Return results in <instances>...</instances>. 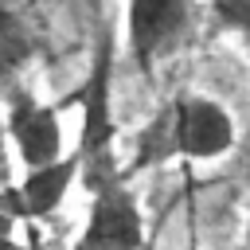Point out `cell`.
Instances as JSON below:
<instances>
[{
	"instance_id": "cell-1",
	"label": "cell",
	"mask_w": 250,
	"mask_h": 250,
	"mask_svg": "<svg viewBox=\"0 0 250 250\" xmlns=\"http://www.w3.org/2000/svg\"><path fill=\"white\" fill-rule=\"evenodd\" d=\"M234 117L227 105L203 94H176L168 113L152 121L137 145L141 164L184 156V160H219L234 148Z\"/></svg>"
},
{
	"instance_id": "cell-2",
	"label": "cell",
	"mask_w": 250,
	"mask_h": 250,
	"mask_svg": "<svg viewBox=\"0 0 250 250\" xmlns=\"http://www.w3.org/2000/svg\"><path fill=\"white\" fill-rule=\"evenodd\" d=\"M191 23H195V0H129L125 35L129 55L145 78H152L156 66L188 43Z\"/></svg>"
},
{
	"instance_id": "cell-3",
	"label": "cell",
	"mask_w": 250,
	"mask_h": 250,
	"mask_svg": "<svg viewBox=\"0 0 250 250\" xmlns=\"http://www.w3.org/2000/svg\"><path fill=\"white\" fill-rule=\"evenodd\" d=\"M78 242L98 250H141L145 246V215L121 176H109L90 188V215Z\"/></svg>"
},
{
	"instance_id": "cell-4",
	"label": "cell",
	"mask_w": 250,
	"mask_h": 250,
	"mask_svg": "<svg viewBox=\"0 0 250 250\" xmlns=\"http://www.w3.org/2000/svg\"><path fill=\"white\" fill-rule=\"evenodd\" d=\"M4 102H8V137H12L23 168H39V164L62 156L59 105H47L20 86H12L4 94Z\"/></svg>"
},
{
	"instance_id": "cell-5",
	"label": "cell",
	"mask_w": 250,
	"mask_h": 250,
	"mask_svg": "<svg viewBox=\"0 0 250 250\" xmlns=\"http://www.w3.org/2000/svg\"><path fill=\"white\" fill-rule=\"evenodd\" d=\"M78 148L74 152H62L39 168H27V176L0 199V207L12 215V219H47L62 195L70 191V184L78 180Z\"/></svg>"
},
{
	"instance_id": "cell-6",
	"label": "cell",
	"mask_w": 250,
	"mask_h": 250,
	"mask_svg": "<svg viewBox=\"0 0 250 250\" xmlns=\"http://www.w3.org/2000/svg\"><path fill=\"white\" fill-rule=\"evenodd\" d=\"M31 55H35V35H31L27 20L0 4V102L16 86L20 70L31 62Z\"/></svg>"
},
{
	"instance_id": "cell-7",
	"label": "cell",
	"mask_w": 250,
	"mask_h": 250,
	"mask_svg": "<svg viewBox=\"0 0 250 250\" xmlns=\"http://www.w3.org/2000/svg\"><path fill=\"white\" fill-rule=\"evenodd\" d=\"M219 20H223V23H230V27L242 35V43L250 47V4H238V8H223V12H219Z\"/></svg>"
},
{
	"instance_id": "cell-8",
	"label": "cell",
	"mask_w": 250,
	"mask_h": 250,
	"mask_svg": "<svg viewBox=\"0 0 250 250\" xmlns=\"http://www.w3.org/2000/svg\"><path fill=\"white\" fill-rule=\"evenodd\" d=\"M12 223H16V219L0 207V250H12Z\"/></svg>"
},
{
	"instance_id": "cell-9",
	"label": "cell",
	"mask_w": 250,
	"mask_h": 250,
	"mask_svg": "<svg viewBox=\"0 0 250 250\" xmlns=\"http://www.w3.org/2000/svg\"><path fill=\"white\" fill-rule=\"evenodd\" d=\"M215 4V12H223V8H238V4H250V0H211Z\"/></svg>"
},
{
	"instance_id": "cell-10",
	"label": "cell",
	"mask_w": 250,
	"mask_h": 250,
	"mask_svg": "<svg viewBox=\"0 0 250 250\" xmlns=\"http://www.w3.org/2000/svg\"><path fill=\"white\" fill-rule=\"evenodd\" d=\"M246 250H250V207H246Z\"/></svg>"
},
{
	"instance_id": "cell-11",
	"label": "cell",
	"mask_w": 250,
	"mask_h": 250,
	"mask_svg": "<svg viewBox=\"0 0 250 250\" xmlns=\"http://www.w3.org/2000/svg\"><path fill=\"white\" fill-rule=\"evenodd\" d=\"M70 250H98V246H86V242H74Z\"/></svg>"
},
{
	"instance_id": "cell-12",
	"label": "cell",
	"mask_w": 250,
	"mask_h": 250,
	"mask_svg": "<svg viewBox=\"0 0 250 250\" xmlns=\"http://www.w3.org/2000/svg\"><path fill=\"white\" fill-rule=\"evenodd\" d=\"M188 250H199V246H188Z\"/></svg>"
}]
</instances>
